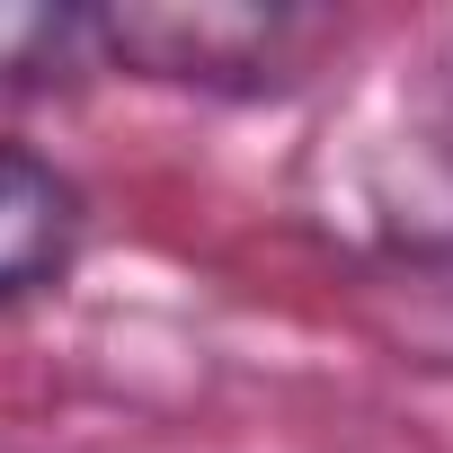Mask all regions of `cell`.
I'll return each mask as SVG.
<instances>
[{
  "instance_id": "2",
  "label": "cell",
  "mask_w": 453,
  "mask_h": 453,
  "mask_svg": "<svg viewBox=\"0 0 453 453\" xmlns=\"http://www.w3.org/2000/svg\"><path fill=\"white\" fill-rule=\"evenodd\" d=\"M72 250H81V187L45 151L0 142V303L54 285Z\"/></svg>"
},
{
  "instance_id": "3",
  "label": "cell",
  "mask_w": 453,
  "mask_h": 453,
  "mask_svg": "<svg viewBox=\"0 0 453 453\" xmlns=\"http://www.w3.org/2000/svg\"><path fill=\"white\" fill-rule=\"evenodd\" d=\"M89 10H45V0H0V89H45L89 72Z\"/></svg>"
},
{
  "instance_id": "1",
  "label": "cell",
  "mask_w": 453,
  "mask_h": 453,
  "mask_svg": "<svg viewBox=\"0 0 453 453\" xmlns=\"http://www.w3.org/2000/svg\"><path fill=\"white\" fill-rule=\"evenodd\" d=\"M311 19L258 10V0H125L89 10V45L116 72L142 81H196V89H276L303 54Z\"/></svg>"
}]
</instances>
